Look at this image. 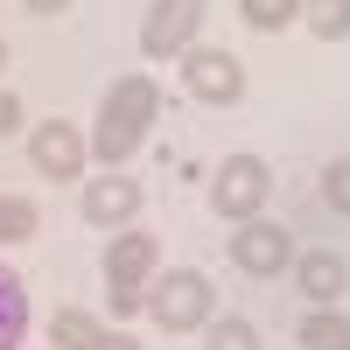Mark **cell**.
Returning a JSON list of instances; mask_svg holds the SVG:
<instances>
[{"mask_svg":"<svg viewBox=\"0 0 350 350\" xmlns=\"http://www.w3.org/2000/svg\"><path fill=\"white\" fill-rule=\"evenodd\" d=\"M161 120V84L154 77H112V92L98 105V126H92V161L98 168H120L140 154V140H148V126Z\"/></svg>","mask_w":350,"mask_h":350,"instance_id":"obj_1","label":"cell"},{"mask_svg":"<svg viewBox=\"0 0 350 350\" xmlns=\"http://www.w3.org/2000/svg\"><path fill=\"white\" fill-rule=\"evenodd\" d=\"M140 308H148L168 336H189V329H211L217 295H211V280H203L196 267H168V273L148 287V301H140Z\"/></svg>","mask_w":350,"mask_h":350,"instance_id":"obj_2","label":"cell"},{"mask_svg":"<svg viewBox=\"0 0 350 350\" xmlns=\"http://www.w3.org/2000/svg\"><path fill=\"white\" fill-rule=\"evenodd\" d=\"M267 196H273V168L259 154H231L211 183V211L224 224H252V217H267Z\"/></svg>","mask_w":350,"mask_h":350,"instance_id":"obj_3","label":"cell"},{"mask_svg":"<svg viewBox=\"0 0 350 350\" xmlns=\"http://www.w3.org/2000/svg\"><path fill=\"white\" fill-rule=\"evenodd\" d=\"M161 267V245L148 239V231H120V239L105 245V287H112V308H140L148 301V280Z\"/></svg>","mask_w":350,"mask_h":350,"instance_id":"obj_4","label":"cell"},{"mask_svg":"<svg viewBox=\"0 0 350 350\" xmlns=\"http://www.w3.org/2000/svg\"><path fill=\"white\" fill-rule=\"evenodd\" d=\"M203 14H211V0H154L148 21H140V56H154V64L189 56L203 36Z\"/></svg>","mask_w":350,"mask_h":350,"instance_id":"obj_5","label":"cell"},{"mask_svg":"<svg viewBox=\"0 0 350 350\" xmlns=\"http://www.w3.org/2000/svg\"><path fill=\"white\" fill-rule=\"evenodd\" d=\"M231 267H239L245 280H280L287 267H295V231L273 224V217H252L231 231Z\"/></svg>","mask_w":350,"mask_h":350,"instance_id":"obj_6","label":"cell"},{"mask_svg":"<svg viewBox=\"0 0 350 350\" xmlns=\"http://www.w3.org/2000/svg\"><path fill=\"white\" fill-rule=\"evenodd\" d=\"M183 84H189V98L196 105H239L245 98V64L231 49H189L183 56Z\"/></svg>","mask_w":350,"mask_h":350,"instance_id":"obj_7","label":"cell"},{"mask_svg":"<svg viewBox=\"0 0 350 350\" xmlns=\"http://www.w3.org/2000/svg\"><path fill=\"white\" fill-rule=\"evenodd\" d=\"M28 161H36V175H49V183H77L84 161H92V140L70 120H49V126L28 133Z\"/></svg>","mask_w":350,"mask_h":350,"instance_id":"obj_8","label":"cell"},{"mask_svg":"<svg viewBox=\"0 0 350 350\" xmlns=\"http://www.w3.org/2000/svg\"><path fill=\"white\" fill-rule=\"evenodd\" d=\"M84 224H98V231H126L140 217V183H126L120 168H105L98 183H84Z\"/></svg>","mask_w":350,"mask_h":350,"instance_id":"obj_9","label":"cell"},{"mask_svg":"<svg viewBox=\"0 0 350 350\" xmlns=\"http://www.w3.org/2000/svg\"><path fill=\"white\" fill-rule=\"evenodd\" d=\"M295 287L308 295V308H336V295L350 287V267H343V252H329V245H315V252H295Z\"/></svg>","mask_w":350,"mask_h":350,"instance_id":"obj_10","label":"cell"},{"mask_svg":"<svg viewBox=\"0 0 350 350\" xmlns=\"http://www.w3.org/2000/svg\"><path fill=\"white\" fill-rule=\"evenodd\" d=\"M301 350H350V315L343 308H308L301 329H295Z\"/></svg>","mask_w":350,"mask_h":350,"instance_id":"obj_11","label":"cell"},{"mask_svg":"<svg viewBox=\"0 0 350 350\" xmlns=\"http://www.w3.org/2000/svg\"><path fill=\"white\" fill-rule=\"evenodd\" d=\"M112 329L98 323V315H84V308H56V323H49V343L56 350H98Z\"/></svg>","mask_w":350,"mask_h":350,"instance_id":"obj_12","label":"cell"},{"mask_svg":"<svg viewBox=\"0 0 350 350\" xmlns=\"http://www.w3.org/2000/svg\"><path fill=\"white\" fill-rule=\"evenodd\" d=\"M36 231H42L36 203H28V196H0V245H28Z\"/></svg>","mask_w":350,"mask_h":350,"instance_id":"obj_13","label":"cell"},{"mask_svg":"<svg viewBox=\"0 0 350 350\" xmlns=\"http://www.w3.org/2000/svg\"><path fill=\"white\" fill-rule=\"evenodd\" d=\"M239 14L259 28V36H280V28L301 21V0H239Z\"/></svg>","mask_w":350,"mask_h":350,"instance_id":"obj_14","label":"cell"},{"mask_svg":"<svg viewBox=\"0 0 350 350\" xmlns=\"http://www.w3.org/2000/svg\"><path fill=\"white\" fill-rule=\"evenodd\" d=\"M21 323H28V295H21L14 273H0V350L21 343Z\"/></svg>","mask_w":350,"mask_h":350,"instance_id":"obj_15","label":"cell"},{"mask_svg":"<svg viewBox=\"0 0 350 350\" xmlns=\"http://www.w3.org/2000/svg\"><path fill=\"white\" fill-rule=\"evenodd\" d=\"M301 21H308L323 42H343V36H350V0H301Z\"/></svg>","mask_w":350,"mask_h":350,"instance_id":"obj_16","label":"cell"},{"mask_svg":"<svg viewBox=\"0 0 350 350\" xmlns=\"http://www.w3.org/2000/svg\"><path fill=\"white\" fill-rule=\"evenodd\" d=\"M203 350H259V329L245 315H211V329H203Z\"/></svg>","mask_w":350,"mask_h":350,"instance_id":"obj_17","label":"cell"},{"mask_svg":"<svg viewBox=\"0 0 350 350\" xmlns=\"http://www.w3.org/2000/svg\"><path fill=\"white\" fill-rule=\"evenodd\" d=\"M323 203H329L336 217H350V161H329L323 168Z\"/></svg>","mask_w":350,"mask_h":350,"instance_id":"obj_18","label":"cell"},{"mask_svg":"<svg viewBox=\"0 0 350 350\" xmlns=\"http://www.w3.org/2000/svg\"><path fill=\"white\" fill-rule=\"evenodd\" d=\"M8 133H21V98L0 84V140H8Z\"/></svg>","mask_w":350,"mask_h":350,"instance_id":"obj_19","label":"cell"},{"mask_svg":"<svg viewBox=\"0 0 350 350\" xmlns=\"http://www.w3.org/2000/svg\"><path fill=\"white\" fill-rule=\"evenodd\" d=\"M21 8H28V14H42V21H49V14H64V8H70V0H21Z\"/></svg>","mask_w":350,"mask_h":350,"instance_id":"obj_20","label":"cell"},{"mask_svg":"<svg viewBox=\"0 0 350 350\" xmlns=\"http://www.w3.org/2000/svg\"><path fill=\"white\" fill-rule=\"evenodd\" d=\"M98 350H140V343H133V336H105Z\"/></svg>","mask_w":350,"mask_h":350,"instance_id":"obj_21","label":"cell"},{"mask_svg":"<svg viewBox=\"0 0 350 350\" xmlns=\"http://www.w3.org/2000/svg\"><path fill=\"white\" fill-rule=\"evenodd\" d=\"M0 70H8V42H0Z\"/></svg>","mask_w":350,"mask_h":350,"instance_id":"obj_22","label":"cell"}]
</instances>
